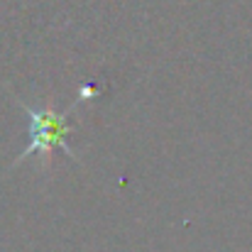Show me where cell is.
Masks as SVG:
<instances>
[{"mask_svg": "<svg viewBox=\"0 0 252 252\" xmlns=\"http://www.w3.org/2000/svg\"><path fill=\"white\" fill-rule=\"evenodd\" d=\"M79 100H74L66 110H57L54 105H30L25 100L17 98V105L22 108L25 118H27V132H30V142L27 147L20 152V157H15L12 167L22 164L30 157H37L39 169L47 171L52 164V155L54 150H62L69 159L79 162L76 150L66 142L69 135L74 132V123H71V110Z\"/></svg>", "mask_w": 252, "mask_h": 252, "instance_id": "obj_1", "label": "cell"}]
</instances>
